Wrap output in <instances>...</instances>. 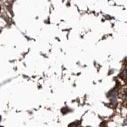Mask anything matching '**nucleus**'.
<instances>
[{"label":"nucleus","instance_id":"1","mask_svg":"<svg viewBox=\"0 0 127 127\" xmlns=\"http://www.w3.org/2000/svg\"><path fill=\"white\" fill-rule=\"evenodd\" d=\"M69 127H77V126L74 123H71L69 125Z\"/></svg>","mask_w":127,"mask_h":127},{"label":"nucleus","instance_id":"3","mask_svg":"<svg viewBox=\"0 0 127 127\" xmlns=\"http://www.w3.org/2000/svg\"><path fill=\"white\" fill-rule=\"evenodd\" d=\"M0 120H1V116H0Z\"/></svg>","mask_w":127,"mask_h":127},{"label":"nucleus","instance_id":"5","mask_svg":"<svg viewBox=\"0 0 127 127\" xmlns=\"http://www.w3.org/2000/svg\"></svg>","mask_w":127,"mask_h":127},{"label":"nucleus","instance_id":"2","mask_svg":"<svg viewBox=\"0 0 127 127\" xmlns=\"http://www.w3.org/2000/svg\"><path fill=\"white\" fill-rule=\"evenodd\" d=\"M125 93H126V95H127V90L125 91Z\"/></svg>","mask_w":127,"mask_h":127},{"label":"nucleus","instance_id":"4","mask_svg":"<svg viewBox=\"0 0 127 127\" xmlns=\"http://www.w3.org/2000/svg\"><path fill=\"white\" fill-rule=\"evenodd\" d=\"M0 10H1V8H0Z\"/></svg>","mask_w":127,"mask_h":127}]
</instances>
